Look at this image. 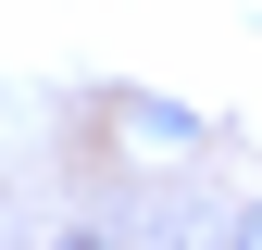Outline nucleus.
Here are the masks:
<instances>
[{"instance_id":"1","label":"nucleus","mask_w":262,"mask_h":250,"mask_svg":"<svg viewBox=\"0 0 262 250\" xmlns=\"http://www.w3.org/2000/svg\"><path fill=\"white\" fill-rule=\"evenodd\" d=\"M225 250H262V200H250V213H237V238H225Z\"/></svg>"},{"instance_id":"2","label":"nucleus","mask_w":262,"mask_h":250,"mask_svg":"<svg viewBox=\"0 0 262 250\" xmlns=\"http://www.w3.org/2000/svg\"><path fill=\"white\" fill-rule=\"evenodd\" d=\"M50 250H125V238H50Z\"/></svg>"}]
</instances>
